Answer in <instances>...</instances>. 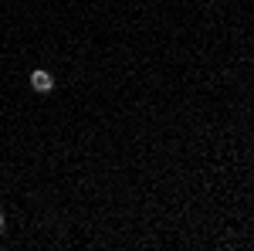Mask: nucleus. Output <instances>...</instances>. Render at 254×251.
<instances>
[{
    "instance_id": "f257e3e1",
    "label": "nucleus",
    "mask_w": 254,
    "mask_h": 251,
    "mask_svg": "<svg viewBox=\"0 0 254 251\" xmlns=\"http://www.w3.org/2000/svg\"><path fill=\"white\" fill-rule=\"evenodd\" d=\"M31 88H34V92H51V88H55V75L44 72V68H34V72H31Z\"/></svg>"
},
{
    "instance_id": "f03ea898",
    "label": "nucleus",
    "mask_w": 254,
    "mask_h": 251,
    "mask_svg": "<svg viewBox=\"0 0 254 251\" xmlns=\"http://www.w3.org/2000/svg\"><path fill=\"white\" fill-rule=\"evenodd\" d=\"M0 231H3V211H0Z\"/></svg>"
}]
</instances>
